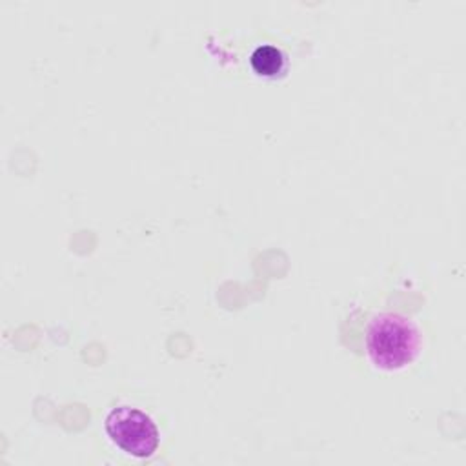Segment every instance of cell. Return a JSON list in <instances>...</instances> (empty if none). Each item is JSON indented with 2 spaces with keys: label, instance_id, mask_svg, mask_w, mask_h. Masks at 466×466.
I'll return each instance as SVG.
<instances>
[{
  "label": "cell",
  "instance_id": "6da1fadb",
  "mask_svg": "<svg viewBox=\"0 0 466 466\" xmlns=\"http://www.w3.org/2000/svg\"><path fill=\"white\" fill-rule=\"evenodd\" d=\"M422 351V329L399 311L370 313L364 326V353L382 371H400L417 360Z\"/></svg>",
  "mask_w": 466,
  "mask_h": 466
},
{
  "label": "cell",
  "instance_id": "7a4b0ae2",
  "mask_svg": "<svg viewBox=\"0 0 466 466\" xmlns=\"http://www.w3.org/2000/svg\"><path fill=\"white\" fill-rule=\"evenodd\" d=\"M104 428L113 444L137 459L151 457L160 442V433L155 420L138 408H113L106 415Z\"/></svg>",
  "mask_w": 466,
  "mask_h": 466
},
{
  "label": "cell",
  "instance_id": "3957f363",
  "mask_svg": "<svg viewBox=\"0 0 466 466\" xmlns=\"http://www.w3.org/2000/svg\"><path fill=\"white\" fill-rule=\"evenodd\" d=\"M249 66L255 75L264 78H279L288 69L286 53L273 44H260L249 55Z\"/></svg>",
  "mask_w": 466,
  "mask_h": 466
}]
</instances>
